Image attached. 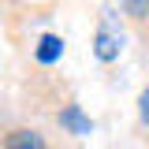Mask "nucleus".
<instances>
[{
  "instance_id": "1",
  "label": "nucleus",
  "mask_w": 149,
  "mask_h": 149,
  "mask_svg": "<svg viewBox=\"0 0 149 149\" xmlns=\"http://www.w3.org/2000/svg\"><path fill=\"white\" fill-rule=\"evenodd\" d=\"M123 52V34L119 26H112V19H101L97 22V34H93V56L101 63H116Z\"/></svg>"
},
{
  "instance_id": "2",
  "label": "nucleus",
  "mask_w": 149,
  "mask_h": 149,
  "mask_svg": "<svg viewBox=\"0 0 149 149\" xmlns=\"http://www.w3.org/2000/svg\"><path fill=\"white\" fill-rule=\"evenodd\" d=\"M0 149H49V142H45V134L37 127H15L4 134Z\"/></svg>"
},
{
  "instance_id": "3",
  "label": "nucleus",
  "mask_w": 149,
  "mask_h": 149,
  "mask_svg": "<svg viewBox=\"0 0 149 149\" xmlns=\"http://www.w3.org/2000/svg\"><path fill=\"white\" fill-rule=\"evenodd\" d=\"M56 123H60V130H67V134H74V138H86V134H93V123L86 119V116H82V108H78L74 101L60 108Z\"/></svg>"
},
{
  "instance_id": "4",
  "label": "nucleus",
  "mask_w": 149,
  "mask_h": 149,
  "mask_svg": "<svg viewBox=\"0 0 149 149\" xmlns=\"http://www.w3.org/2000/svg\"><path fill=\"white\" fill-rule=\"evenodd\" d=\"M60 56H63V37L60 34H41L34 45V60L41 63V67H52V63H60Z\"/></svg>"
},
{
  "instance_id": "5",
  "label": "nucleus",
  "mask_w": 149,
  "mask_h": 149,
  "mask_svg": "<svg viewBox=\"0 0 149 149\" xmlns=\"http://www.w3.org/2000/svg\"><path fill=\"white\" fill-rule=\"evenodd\" d=\"M138 123H142V130L149 134V86L138 93Z\"/></svg>"
}]
</instances>
